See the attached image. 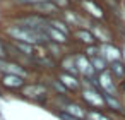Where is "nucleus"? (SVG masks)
<instances>
[{"label": "nucleus", "mask_w": 125, "mask_h": 120, "mask_svg": "<svg viewBox=\"0 0 125 120\" xmlns=\"http://www.w3.org/2000/svg\"><path fill=\"white\" fill-rule=\"evenodd\" d=\"M9 34L14 36L17 41H24V43H40V41H45L48 36L43 33V31H38V29H29L26 26H16V28H9Z\"/></svg>", "instance_id": "obj_1"}, {"label": "nucleus", "mask_w": 125, "mask_h": 120, "mask_svg": "<svg viewBox=\"0 0 125 120\" xmlns=\"http://www.w3.org/2000/svg\"><path fill=\"white\" fill-rule=\"evenodd\" d=\"M98 86L103 89L104 94H110V96H118V89H116V84L113 81V76L111 72H99V77H98Z\"/></svg>", "instance_id": "obj_2"}, {"label": "nucleus", "mask_w": 125, "mask_h": 120, "mask_svg": "<svg viewBox=\"0 0 125 120\" xmlns=\"http://www.w3.org/2000/svg\"><path fill=\"white\" fill-rule=\"evenodd\" d=\"M99 53H101V57H103L108 64H113V62L122 60V53H120V50H118L116 46L110 45V43H104V45L99 48Z\"/></svg>", "instance_id": "obj_3"}, {"label": "nucleus", "mask_w": 125, "mask_h": 120, "mask_svg": "<svg viewBox=\"0 0 125 120\" xmlns=\"http://www.w3.org/2000/svg\"><path fill=\"white\" fill-rule=\"evenodd\" d=\"M75 62H77V69H79V72L82 74V76H86V77H93L94 76V72H96V69L93 67V64H91V60H87L86 57H75Z\"/></svg>", "instance_id": "obj_4"}, {"label": "nucleus", "mask_w": 125, "mask_h": 120, "mask_svg": "<svg viewBox=\"0 0 125 120\" xmlns=\"http://www.w3.org/2000/svg\"><path fill=\"white\" fill-rule=\"evenodd\" d=\"M84 99L86 101H89L91 105H94V106H104L106 103H104V96H101L98 91H94V89H86L84 91Z\"/></svg>", "instance_id": "obj_5"}, {"label": "nucleus", "mask_w": 125, "mask_h": 120, "mask_svg": "<svg viewBox=\"0 0 125 120\" xmlns=\"http://www.w3.org/2000/svg\"><path fill=\"white\" fill-rule=\"evenodd\" d=\"M110 72H111V76L115 79H125V65H123V62L118 60V62L110 64Z\"/></svg>", "instance_id": "obj_6"}, {"label": "nucleus", "mask_w": 125, "mask_h": 120, "mask_svg": "<svg viewBox=\"0 0 125 120\" xmlns=\"http://www.w3.org/2000/svg\"><path fill=\"white\" fill-rule=\"evenodd\" d=\"M104 96V103L111 108V110H115V111H122L123 108H122V103H120V99H118V96H110V94H103Z\"/></svg>", "instance_id": "obj_7"}, {"label": "nucleus", "mask_w": 125, "mask_h": 120, "mask_svg": "<svg viewBox=\"0 0 125 120\" xmlns=\"http://www.w3.org/2000/svg\"><path fill=\"white\" fill-rule=\"evenodd\" d=\"M60 81L63 82V86H67V87H70V89H77V87L81 86V82H79L74 76H69V74H62V76H60Z\"/></svg>", "instance_id": "obj_8"}, {"label": "nucleus", "mask_w": 125, "mask_h": 120, "mask_svg": "<svg viewBox=\"0 0 125 120\" xmlns=\"http://www.w3.org/2000/svg\"><path fill=\"white\" fill-rule=\"evenodd\" d=\"M24 94L26 96H29V98H36V96H41V94H45V87L43 86H26L24 87Z\"/></svg>", "instance_id": "obj_9"}, {"label": "nucleus", "mask_w": 125, "mask_h": 120, "mask_svg": "<svg viewBox=\"0 0 125 120\" xmlns=\"http://www.w3.org/2000/svg\"><path fill=\"white\" fill-rule=\"evenodd\" d=\"M4 84H5V86H10V87H19V86H22V77H21V76H12V74H9V76L4 77Z\"/></svg>", "instance_id": "obj_10"}, {"label": "nucleus", "mask_w": 125, "mask_h": 120, "mask_svg": "<svg viewBox=\"0 0 125 120\" xmlns=\"http://www.w3.org/2000/svg\"><path fill=\"white\" fill-rule=\"evenodd\" d=\"M91 64H93V67H94L98 72H104L108 62H106L101 55H96V57H91Z\"/></svg>", "instance_id": "obj_11"}, {"label": "nucleus", "mask_w": 125, "mask_h": 120, "mask_svg": "<svg viewBox=\"0 0 125 120\" xmlns=\"http://www.w3.org/2000/svg\"><path fill=\"white\" fill-rule=\"evenodd\" d=\"M4 70H7L9 74H12V76H21V77H26V70H22V69H19L17 65H14V64H4V67H2Z\"/></svg>", "instance_id": "obj_12"}, {"label": "nucleus", "mask_w": 125, "mask_h": 120, "mask_svg": "<svg viewBox=\"0 0 125 120\" xmlns=\"http://www.w3.org/2000/svg\"><path fill=\"white\" fill-rule=\"evenodd\" d=\"M65 111H67L69 115L75 117V118H84V117H86V113L82 111V108H81V106H75V105H69V106L65 108Z\"/></svg>", "instance_id": "obj_13"}, {"label": "nucleus", "mask_w": 125, "mask_h": 120, "mask_svg": "<svg viewBox=\"0 0 125 120\" xmlns=\"http://www.w3.org/2000/svg\"><path fill=\"white\" fill-rule=\"evenodd\" d=\"M63 69H65V70H69L70 74H77V72H79V69H77L75 57H74V58H67V60L63 62Z\"/></svg>", "instance_id": "obj_14"}, {"label": "nucleus", "mask_w": 125, "mask_h": 120, "mask_svg": "<svg viewBox=\"0 0 125 120\" xmlns=\"http://www.w3.org/2000/svg\"><path fill=\"white\" fill-rule=\"evenodd\" d=\"M48 36H50V38H53L57 43H63L67 34H63V33H60V31H57L55 28H50V29H48Z\"/></svg>", "instance_id": "obj_15"}, {"label": "nucleus", "mask_w": 125, "mask_h": 120, "mask_svg": "<svg viewBox=\"0 0 125 120\" xmlns=\"http://www.w3.org/2000/svg\"><path fill=\"white\" fill-rule=\"evenodd\" d=\"M77 36H79L84 43H93V41H94V36H93L89 31H77Z\"/></svg>", "instance_id": "obj_16"}, {"label": "nucleus", "mask_w": 125, "mask_h": 120, "mask_svg": "<svg viewBox=\"0 0 125 120\" xmlns=\"http://www.w3.org/2000/svg\"><path fill=\"white\" fill-rule=\"evenodd\" d=\"M38 11H43V12H55V5L50 4V2H43V4H38L36 5Z\"/></svg>", "instance_id": "obj_17"}, {"label": "nucleus", "mask_w": 125, "mask_h": 120, "mask_svg": "<svg viewBox=\"0 0 125 120\" xmlns=\"http://www.w3.org/2000/svg\"><path fill=\"white\" fill-rule=\"evenodd\" d=\"M86 117H87V120H110L106 115H103L99 111H89Z\"/></svg>", "instance_id": "obj_18"}, {"label": "nucleus", "mask_w": 125, "mask_h": 120, "mask_svg": "<svg viewBox=\"0 0 125 120\" xmlns=\"http://www.w3.org/2000/svg\"><path fill=\"white\" fill-rule=\"evenodd\" d=\"M50 26H53L57 31H60V33H63V34H67L69 33V28L63 24V22H60V21H52V24Z\"/></svg>", "instance_id": "obj_19"}, {"label": "nucleus", "mask_w": 125, "mask_h": 120, "mask_svg": "<svg viewBox=\"0 0 125 120\" xmlns=\"http://www.w3.org/2000/svg\"><path fill=\"white\" fill-rule=\"evenodd\" d=\"M84 7H87V9L91 11V14H94L96 17H101V11H99L96 5H93L91 2H84Z\"/></svg>", "instance_id": "obj_20"}, {"label": "nucleus", "mask_w": 125, "mask_h": 120, "mask_svg": "<svg viewBox=\"0 0 125 120\" xmlns=\"http://www.w3.org/2000/svg\"><path fill=\"white\" fill-rule=\"evenodd\" d=\"M17 48H19V50H22V52H26L28 55L33 52V48L29 46V43H21V41H17Z\"/></svg>", "instance_id": "obj_21"}, {"label": "nucleus", "mask_w": 125, "mask_h": 120, "mask_svg": "<svg viewBox=\"0 0 125 120\" xmlns=\"http://www.w3.org/2000/svg\"><path fill=\"white\" fill-rule=\"evenodd\" d=\"M19 2H24V4H34V5H38V4L46 2V0H19Z\"/></svg>", "instance_id": "obj_22"}, {"label": "nucleus", "mask_w": 125, "mask_h": 120, "mask_svg": "<svg viewBox=\"0 0 125 120\" xmlns=\"http://www.w3.org/2000/svg\"><path fill=\"white\" fill-rule=\"evenodd\" d=\"M60 118H62V120H79V118H75V117H72V115H69V113H62Z\"/></svg>", "instance_id": "obj_23"}, {"label": "nucleus", "mask_w": 125, "mask_h": 120, "mask_svg": "<svg viewBox=\"0 0 125 120\" xmlns=\"http://www.w3.org/2000/svg\"><path fill=\"white\" fill-rule=\"evenodd\" d=\"M55 2H57L58 5H65V4H67V0H55Z\"/></svg>", "instance_id": "obj_24"}, {"label": "nucleus", "mask_w": 125, "mask_h": 120, "mask_svg": "<svg viewBox=\"0 0 125 120\" xmlns=\"http://www.w3.org/2000/svg\"><path fill=\"white\" fill-rule=\"evenodd\" d=\"M0 55H4V48H2V45H0Z\"/></svg>", "instance_id": "obj_25"}, {"label": "nucleus", "mask_w": 125, "mask_h": 120, "mask_svg": "<svg viewBox=\"0 0 125 120\" xmlns=\"http://www.w3.org/2000/svg\"><path fill=\"white\" fill-rule=\"evenodd\" d=\"M2 67H4V64H2V62H0V70H2Z\"/></svg>", "instance_id": "obj_26"}]
</instances>
